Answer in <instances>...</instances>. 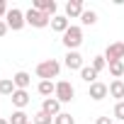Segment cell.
Returning a JSON list of instances; mask_svg holds the SVG:
<instances>
[{"label":"cell","instance_id":"cell-30","mask_svg":"<svg viewBox=\"0 0 124 124\" xmlns=\"http://www.w3.org/2000/svg\"><path fill=\"white\" fill-rule=\"evenodd\" d=\"M27 124H34V122H27Z\"/></svg>","mask_w":124,"mask_h":124},{"label":"cell","instance_id":"cell-25","mask_svg":"<svg viewBox=\"0 0 124 124\" xmlns=\"http://www.w3.org/2000/svg\"><path fill=\"white\" fill-rule=\"evenodd\" d=\"M112 117L124 122V102H117V105H114V109H112Z\"/></svg>","mask_w":124,"mask_h":124},{"label":"cell","instance_id":"cell-26","mask_svg":"<svg viewBox=\"0 0 124 124\" xmlns=\"http://www.w3.org/2000/svg\"><path fill=\"white\" fill-rule=\"evenodd\" d=\"M95 124H114V117L102 114V117H97V119H95Z\"/></svg>","mask_w":124,"mask_h":124},{"label":"cell","instance_id":"cell-12","mask_svg":"<svg viewBox=\"0 0 124 124\" xmlns=\"http://www.w3.org/2000/svg\"><path fill=\"white\" fill-rule=\"evenodd\" d=\"M10 100H12V105H15L17 109H24V107L29 105V100H32V97H29V93H27V90H15Z\"/></svg>","mask_w":124,"mask_h":124},{"label":"cell","instance_id":"cell-5","mask_svg":"<svg viewBox=\"0 0 124 124\" xmlns=\"http://www.w3.org/2000/svg\"><path fill=\"white\" fill-rule=\"evenodd\" d=\"M5 22H8V27H10L12 32H20V29L27 24V20H24V12H22V10H17V8H10V12H8Z\"/></svg>","mask_w":124,"mask_h":124},{"label":"cell","instance_id":"cell-10","mask_svg":"<svg viewBox=\"0 0 124 124\" xmlns=\"http://www.w3.org/2000/svg\"><path fill=\"white\" fill-rule=\"evenodd\" d=\"M83 12H85V8H83L80 0H68V3H66V17H68V20H76V17H80Z\"/></svg>","mask_w":124,"mask_h":124},{"label":"cell","instance_id":"cell-7","mask_svg":"<svg viewBox=\"0 0 124 124\" xmlns=\"http://www.w3.org/2000/svg\"><path fill=\"white\" fill-rule=\"evenodd\" d=\"M34 10H39V12H44V15H49L51 20L56 17V12H58V5L54 3V0H34V5H32Z\"/></svg>","mask_w":124,"mask_h":124},{"label":"cell","instance_id":"cell-29","mask_svg":"<svg viewBox=\"0 0 124 124\" xmlns=\"http://www.w3.org/2000/svg\"><path fill=\"white\" fill-rule=\"evenodd\" d=\"M0 124H10V119H0Z\"/></svg>","mask_w":124,"mask_h":124},{"label":"cell","instance_id":"cell-17","mask_svg":"<svg viewBox=\"0 0 124 124\" xmlns=\"http://www.w3.org/2000/svg\"><path fill=\"white\" fill-rule=\"evenodd\" d=\"M80 78H83L88 85H93V83H97V71H95L93 66H83V68H80Z\"/></svg>","mask_w":124,"mask_h":124},{"label":"cell","instance_id":"cell-24","mask_svg":"<svg viewBox=\"0 0 124 124\" xmlns=\"http://www.w3.org/2000/svg\"><path fill=\"white\" fill-rule=\"evenodd\" d=\"M90 66H93V68H95V71L100 73V71H105V68H107V58H105V56H95Z\"/></svg>","mask_w":124,"mask_h":124},{"label":"cell","instance_id":"cell-15","mask_svg":"<svg viewBox=\"0 0 124 124\" xmlns=\"http://www.w3.org/2000/svg\"><path fill=\"white\" fill-rule=\"evenodd\" d=\"M37 90H39V95H44V100H46V97L56 95V83H54V80H39Z\"/></svg>","mask_w":124,"mask_h":124},{"label":"cell","instance_id":"cell-11","mask_svg":"<svg viewBox=\"0 0 124 124\" xmlns=\"http://www.w3.org/2000/svg\"><path fill=\"white\" fill-rule=\"evenodd\" d=\"M12 83H15V88H17V90H27V88H29V83H32V76H29L27 71H17V73L12 76Z\"/></svg>","mask_w":124,"mask_h":124},{"label":"cell","instance_id":"cell-1","mask_svg":"<svg viewBox=\"0 0 124 124\" xmlns=\"http://www.w3.org/2000/svg\"><path fill=\"white\" fill-rule=\"evenodd\" d=\"M63 39V46L68 49V51H78V46L83 44V27H78V24H71L68 29H66V34H61Z\"/></svg>","mask_w":124,"mask_h":124},{"label":"cell","instance_id":"cell-20","mask_svg":"<svg viewBox=\"0 0 124 124\" xmlns=\"http://www.w3.org/2000/svg\"><path fill=\"white\" fill-rule=\"evenodd\" d=\"M17 88H15V83H12V78H3L0 80V95H8V97H12V93H15Z\"/></svg>","mask_w":124,"mask_h":124},{"label":"cell","instance_id":"cell-4","mask_svg":"<svg viewBox=\"0 0 124 124\" xmlns=\"http://www.w3.org/2000/svg\"><path fill=\"white\" fill-rule=\"evenodd\" d=\"M61 105H66V102H71L73 97H76V88L68 83V80H58L56 83V95H54Z\"/></svg>","mask_w":124,"mask_h":124},{"label":"cell","instance_id":"cell-19","mask_svg":"<svg viewBox=\"0 0 124 124\" xmlns=\"http://www.w3.org/2000/svg\"><path fill=\"white\" fill-rule=\"evenodd\" d=\"M27 122H32V119H29V114L24 109H15L10 114V124H27Z\"/></svg>","mask_w":124,"mask_h":124},{"label":"cell","instance_id":"cell-18","mask_svg":"<svg viewBox=\"0 0 124 124\" xmlns=\"http://www.w3.org/2000/svg\"><path fill=\"white\" fill-rule=\"evenodd\" d=\"M107 68L114 76V80H122V76H124V61H112V63H107Z\"/></svg>","mask_w":124,"mask_h":124},{"label":"cell","instance_id":"cell-16","mask_svg":"<svg viewBox=\"0 0 124 124\" xmlns=\"http://www.w3.org/2000/svg\"><path fill=\"white\" fill-rule=\"evenodd\" d=\"M109 95L117 102H124V80H112L109 83Z\"/></svg>","mask_w":124,"mask_h":124},{"label":"cell","instance_id":"cell-21","mask_svg":"<svg viewBox=\"0 0 124 124\" xmlns=\"http://www.w3.org/2000/svg\"><path fill=\"white\" fill-rule=\"evenodd\" d=\"M80 22H83L85 27H93V24H97V12H95V10H85V12L80 15Z\"/></svg>","mask_w":124,"mask_h":124},{"label":"cell","instance_id":"cell-23","mask_svg":"<svg viewBox=\"0 0 124 124\" xmlns=\"http://www.w3.org/2000/svg\"><path fill=\"white\" fill-rule=\"evenodd\" d=\"M54 124H76V117H71L68 112H61L58 117H54Z\"/></svg>","mask_w":124,"mask_h":124},{"label":"cell","instance_id":"cell-31","mask_svg":"<svg viewBox=\"0 0 124 124\" xmlns=\"http://www.w3.org/2000/svg\"><path fill=\"white\" fill-rule=\"evenodd\" d=\"M122 124H124V122H122Z\"/></svg>","mask_w":124,"mask_h":124},{"label":"cell","instance_id":"cell-13","mask_svg":"<svg viewBox=\"0 0 124 124\" xmlns=\"http://www.w3.org/2000/svg\"><path fill=\"white\" fill-rule=\"evenodd\" d=\"M41 109H44L46 114H51V117H58V114H61V102H58L56 97H46V100L41 102Z\"/></svg>","mask_w":124,"mask_h":124},{"label":"cell","instance_id":"cell-28","mask_svg":"<svg viewBox=\"0 0 124 124\" xmlns=\"http://www.w3.org/2000/svg\"><path fill=\"white\" fill-rule=\"evenodd\" d=\"M8 29H10V27H8V22H5V20H0V37H5V34H8Z\"/></svg>","mask_w":124,"mask_h":124},{"label":"cell","instance_id":"cell-2","mask_svg":"<svg viewBox=\"0 0 124 124\" xmlns=\"http://www.w3.org/2000/svg\"><path fill=\"white\" fill-rule=\"evenodd\" d=\"M58 73H61V63H58L56 58H46V61H41V63L37 66V76H39L41 80L58 78Z\"/></svg>","mask_w":124,"mask_h":124},{"label":"cell","instance_id":"cell-8","mask_svg":"<svg viewBox=\"0 0 124 124\" xmlns=\"http://www.w3.org/2000/svg\"><path fill=\"white\" fill-rule=\"evenodd\" d=\"M88 95H90V97H93L95 102H100V100H105V97L109 95V85H107V83H100V80H97V83H93V85H90Z\"/></svg>","mask_w":124,"mask_h":124},{"label":"cell","instance_id":"cell-22","mask_svg":"<svg viewBox=\"0 0 124 124\" xmlns=\"http://www.w3.org/2000/svg\"><path fill=\"white\" fill-rule=\"evenodd\" d=\"M32 122H34V124H51V122H54V117H51V114H46L44 109H39V112L32 117Z\"/></svg>","mask_w":124,"mask_h":124},{"label":"cell","instance_id":"cell-14","mask_svg":"<svg viewBox=\"0 0 124 124\" xmlns=\"http://www.w3.org/2000/svg\"><path fill=\"white\" fill-rule=\"evenodd\" d=\"M71 27V20L66 17V15H56L54 20H51V29L54 32H58V34H66V29Z\"/></svg>","mask_w":124,"mask_h":124},{"label":"cell","instance_id":"cell-6","mask_svg":"<svg viewBox=\"0 0 124 124\" xmlns=\"http://www.w3.org/2000/svg\"><path fill=\"white\" fill-rule=\"evenodd\" d=\"M102 56L107 58V63H112V61H124V41H112L105 49Z\"/></svg>","mask_w":124,"mask_h":124},{"label":"cell","instance_id":"cell-9","mask_svg":"<svg viewBox=\"0 0 124 124\" xmlns=\"http://www.w3.org/2000/svg\"><path fill=\"white\" fill-rule=\"evenodd\" d=\"M63 58H66L63 63H66L68 71H80V68H83V56H80L78 51H68Z\"/></svg>","mask_w":124,"mask_h":124},{"label":"cell","instance_id":"cell-3","mask_svg":"<svg viewBox=\"0 0 124 124\" xmlns=\"http://www.w3.org/2000/svg\"><path fill=\"white\" fill-rule=\"evenodd\" d=\"M24 20H27V24H32V27H37V29H44V27L51 24V17L44 15V12H39V10H34V8H29V10L24 12Z\"/></svg>","mask_w":124,"mask_h":124},{"label":"cell","instance_id":"cell-27","mask_svg":"<svg viewBox=\"0 0 124 124\" xmlns=\"http://www.w3.org/2000/svg\"><path fill=\"white\" fill-rule=\"evenodd\" d=\"M8 12H10V8L3 3V0H0V20H5V17H8Z\"/></svg>","mask_w":124,"mask_h":124}]
</instances>
